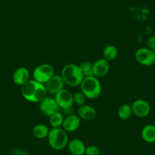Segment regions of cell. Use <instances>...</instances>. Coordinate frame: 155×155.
<instances>
[{"mask_svg": "<svg viewBox=\"0 0 155 155\" xmlns=\"http://www.w3.org/2000/svg\"><path fill=\"white\" fill-rule=\"evenodd\" d=\"M49 132H50L49 128L45 124H41V123L34 126L32 130L33 135L37 139H44L47 138Z\"/></svg>", "mask_w": 155, "mask_h": 155, "instance_id": "obj_17", "label": "cell"}, {"mask_svg": "<svg viewBox=\"0 0 155 155\" xmlns=\"http://www.w3.org/2000/svg\"><path fill=\"white\" fill-rule=\"evenodd\" d=\"M12 155H29L28 152L25 151V150H22L21 148H16L15 150L13 151Z\"/></svg>", "mask_w": 155, "mask_h": 155, "instance_id": "obj_25", "label": "cell"}, {"mask_svg": "<svg viewBox=\"0 0 155 155\" xmlns=\"http://www.w3.org/2000/svg\"><path fill=\"white\" fill-rule=\"evenodd\" d=\"M47 141L49 145L56 150H60L65 148L68 143V132L60 128H52L50 129L48 135H47Z\"/></svg>", "mask_w": 155, "mask_h": 155, "instance_id": "obj_3", "label": "cell"}, {"mask_svg": "<svg viewBox=\"0 0 155 155\" xmlns=\"http://www.w3.org/2000/svg\"><path fill=\"white\" fill-rule=\"evenodd\" d=\"M21 93L26 101L31 103H40L47 97L48 92L45 84L30 79L21 86Z\"/></svg>", "mask_w": 155, "mask_h": 155, "instance_id": "obj_1", "label": "cell"}, {"mask_svg": "<svg viewBox=\"0 0 155 155\" xmlns=\"http://www.w3.org/2000/svg\"><path fill=\"white\" fill-rule=\"evenodd\" d=\"M147 47L153 50L155 48V35L149 37L147 41Z\"/></svg>", "mask_w": 155, "mask_h": 155, "instance_id": "obj_24", "label": "cell"}, {"mask_svg": "<svg viewBox=\"0 0 155 155\" xmlns=\"http://www.w3.org/2000/svg\"><path fill=\"white\" fill-rule=\"evenodd\" d=\"M39 104L40 110L47 117H50L60 110V108L54 97L47 96Z\"/></svg>", "mask_w": 155, "mask_h": 155, "instance_id": "obj_6", "label": "cell"}, {"mask_svg": "<svg viewBox=\"0 0 155 155\" xmlns=\"http://www.w3.org/2000/svg\"><path fill=\"white\" fill-rule=\"evenodd\" d=\"M135 59L142 65L150 66L154 64L155 54L153 51L147 47H141L135 52Z\"/></svg>", "mask_w": 155, "mask_h": 155, "instance_id": "obj_7", "label": "cell"}, {"mask_svg": "<svg viewBox=\"0 0 155 155\" xmlns=\"http://www.w3.org/2000/svg\"><path fill=\"white\" fill-rule=\"evenodd\" d=\"M85 155H100L101 149L97 145H89L86 147Z\"/></svg>", "mask_w": 155, "mask_h": 155, "instance_id": "obj_23", "label": "cell"}, {"mask_svg": "<svg viewBox=\"0 0 155 155\" xmlns=\"http://www.w3.org/2000/svg\"><path fill=\"white\" fill-rule=\"evenodd\" d=\"M110 71V62L105 59H99L94 62V74L97 78L104 77Z\"/></svg>", "mask_w": 155, "mask_h": 155, "instance_id": "obj_13", "label": "cell"}, {"mask_svg": "<svg viewBox=\"0 0 155 155\" xmlns=\"http://www.w3.org/2000/svg\"><path fill=\"white\" fill-rule=\"evenodd\" d=\"M117 115H118L119 118L121 119V120H129L132 115V110L131 104H125L120 106V107L118 110V112H117Z\"/></svg>", "mask_w": 155, "mask_h": 155, "instance_id": "obj_19", "label": "cell"}, {"mask_svg": "<svg viewBox=\"0 0 155 155\" xmlns=\"http://www.w3.org/2000/svg\"><path fill=\"white\" fill-rule=\"evenodd\" d=\"M61 76L65 84L71 87L80 86L84 79V75L79 65L74 63H68L64 65L61 71Z\"/></svg>", "mask_w": 155, "mask_h": 155, "instance_id": "obj_2", "label": "cell"}, {"mask_svg": "<svg viewBox=\"0 0 155 155\" xmlns=\"http://www.w3.org/2000/svg\"><path fill=\"white\" fill-rule=\"evenodd\" d=\"M141 135L142 139L145 142L152 144L155 142V126L148 124L142 128L141 132Z\"/></svg>", "mask_w": 155, "mask_h": 155, "instance_id": "obj_16", "label": "cell"}, {"mask_svg": "<svg viewBox=\"0 0 155 155\" xmlns=\"http://www.w3.org/2000/svg\"><path fill=\"white\" fill-rule=\"evenodd\" d=\"M73 101H74V104L80 107V106L85 104L86 97L84 96L81 91H77L73 94Z\"/></svg>", "mask_w": 155, "mask_h": 155, "instance_id": "obj_22", "label": "cell"}, {"mask_svg": "<svg viewBox=\"0 0 155 155\" xmlns=\"http://www.w3.org/2000/svg\"><path fill=\"white\" fill-rule=\"evenodd\" d=\"M78 116L84 121H92L97 116V111L92 106L84 104L78 109Z\"/></svg>", "mask_w": 155, "mask_h": 155, "instance_id": "obj_14", "label": "cell"}, {"mask_svg": "<svg viewBox=\"0 0 155 155\" xmlns=\"http://www.w3.org/2000/svg\"><path fill=\"white\" fill-rule=\"evenodd\" d=\"M80 87L84 96L88 99H96L101 95L102 91L101 81L98 78L95 76L84 78Z\"/></svg>", "mask_w": 155, "mask_h": 155, "instance_id": "obj_4", "label": "cell"}, {"mask_svg": "<svg viewBox=\"0 0 155 155\" xmlns=\"http://www.w3.org/2000/svg\"><path fill=\"white\" fill-rule=\"evenodd\" d=\"M154 65H155V62H154Z\"/></svg>", "mask_w": 155, "mask_h": 155, "instance_id": "obj_27", "label": "cell"}, {"mask_svg": "<svg viewBox=\"0 0 155 155\" xmlns=\"http://www.w3.org/2000/svg\"><path fill=\"white\" fill-rule=\"evenodd\" d=\"M132 114L137 117L144 118L149 115L150 112V106L147 101L144 99H137L131 104Z\"/></svg>", "mask_w": 155, "mask_h": 155, "instance_id": "obj_9", "label": "cell"}, {"mask_svg": "<svg viewBox=\"0 0 155 155\" xmlns=\"http://www.w3.org/2000/svg\"><path fill=\"white\" fill-rule=\"evenodd\" d=\"M30 80L29 70L25 67H20L14 71L12 74V81L16 85L21 87Z\"/></svg>", "mask_w": 155, "mask_h": 155, "instance_id": "obj_12", "label": "cell"}, {"mask_svg": "<svg viewBox=\"0 0 155 155\" xmlns=\"http://www.w3.org/2000/svg\"><path fill=\"white\" fill-rule=\"evenodd\" d=\"M79 65V68L82 72L84 78L91 77V76H94V63H92L90 61H84L81 62Z\"/></svg>", "mask_w": 155, "mask_h": 155, "instance_id": "obj_20", "label": "cell"}, {"mask_svg": "<svg viewBox=\"0 0 155 155\" xmlns=\"http://www.w3.org/2000/svg\"><path fill=\"white\" fill-rule=\"evenodd\" d=\"M103 56H104V59H105L108 62H111V61L116 59L118 56V49L114 45L107 46L104 49Z\"/></svg>", "mask_w": 155, "mask_h": 155, "instance_id": "obj_18", "label": "cell"}, {"mask_svg": "<svg viewBox=\"0 0 155 155\" xmlns=\"http://www.w3.org/2000/svg\"><path fill=\"white\" fill-rule=\"evenodd\" d=\"M68 149L71 155H84L85 153L86 146L84 141L79 138H74L68 141Z\"/></svg>", "mask_w": 155, "mask_h": 155, "instance_id": "obj_15", "label": "cell"}, {"mask_svg": "<svg viewBox=\"0 0 155 155\" xmlns=\"http://www.w3.org/2000/svg\"><path fill=\"white\" fill-rule=\"evenodd\" d=\"M50 120V125L52 128H60L62 126L64 117L60 112L55 113L49 117Z\"/></svg>", "mask_w": 155, "mask_h": 155, "instance_id": "obj_21", "label": "cell"}, {"mask_svg": "<svg viewBox=\"0 0 155 155\" xmlns=\"http://www.w3.org/2000/svg\"><path fill=\"white\" fill-rule=\"evenodd\" d=\"M55 100L57 102L59 108L63 110H68L74 104L73 94L68 90L62 89L55 94Z\"/></svg>", "mask_w": 155, "mask_h": 155, "instance_id": "obj_8", "label": "cell"}, {"mask_svg": "<svg viewBox=\"0 0 155 155\" xmlns=\"http://www.w3.org/2000/svg\"><path fill=\"white\" fill-rule=\"evenodd\" d=\"M54 74V67L49 63H44L37 65L33 71L34 80L42 84H46Z\"/></svg>", "mask_w": 155, "mask_h": 155, "instance_id": "obj_5", "label": "cell"}, {"mask_svg": "<svg viewBox=\"0 0 155 155\" xmlns=\"http://www.w3.org/2000/svg\"><path fill=\"white\" fill-rule=\"evenodd\" d=\"M153 53H154V54H155V48L153 49Z\"/></svg>", "mask_w": 155, "mask_h": 155, "instance_id": "obj_26", "label": "cell"}, {"mask_svg": "<svg viewBox=\"0 0 155 155\" xmlns=\"http://www.w3.org/2000/svg\"><path fill=\"white\" fill-rule=\"evenodd\" d=\"M81 119L76 114H69L64 118L62 128L67 132H73L79 128Z\"/></svg>", "mask_w": 155, "mask_h": 155, "instance_id": "obj_11", "label": "cell"}, {"mask_svg": "<svg viewBox=\"0 0 155 155\" xmlns=\"http://www.w3.org/2000/svg\"><path fill=\"white\" fill-rule=\"evenodd\" d=\"M45 84L46 88H47V92L52 94H56L58 92L60 91L61 90L64 89V82L63 79L61 75L58 74H54L53 77L47 81Z\"/></svg>", "mask_w": 155, "mask_h": 155, "instance_id": "obj_10", "label": "cell"}]
</instances>
